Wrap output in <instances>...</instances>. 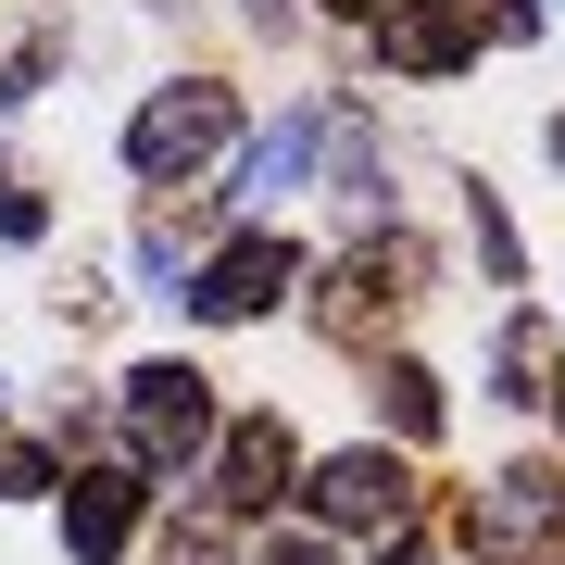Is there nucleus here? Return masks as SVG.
<instances>
[{
	"label": "nucleus",
	"mask_w": 565,
	"mask_h": 565,
	"mask_svg": "<svg viewBox=\"0 0 565 565\" xmlns=\"http://www.w3.org/2000/svg\"><path fill=\"white\" fill-rule=\"evenodd\" d=\"M403 503H415V490H403L390 452H327L315 465V515L327 527H403Z\"/></svg>",
	"instance_id": "39448f33"
},
{
	"label": "nucleus",
	"mask_w": 565,
	"mask_h": 565,
	"mask_svg": "<svg viewBox=\"0 0 565 565\" xmlns=\"http://www.w3.org/2000/svg\"><path fill=\"white\" fill-rule=\"evenodd\" d=\"M289 465H302V452H289V427H277V415L226 427V503H277V490H289Z\"/></svg>",
	"instance_id": "6e6552de"
},
{
	"label": "nucleus",
	"mask_w": 565,
	"mask_h": 565,
	"mask_svg": "<svg viewBox=\"0 0 565 565\" xmlns=\"http://www.w3.org/2000/svg\"><path fill=\"white\" fill-rule=\"evenodd\" d=\"M465 541L490 565H565V478H541V465L490 478L478 503H465Z\"/></svg>",
	"instance_id": "f03ea898"
},
{
	"label": "nucleus",
	"mask_w": 565,
	"mask_h": 565,
	"mask_svg": "<svg viewBox=\"0 0 565 565\" xmlns=\"http://www.w3.org/2000/svg\"><path fill=\"white\" fill-rule=\"evenodd\" d=\"M126 440H139V465L214 452V377L202 364H139V377H126Z\"/></svg>",
	"instance_id": "7ed1b4c3"
},
{
	"label": "nucleus",
	"mask_w": 565,
	"mask_h": 565,
	"mask_svg": "<svg viewBox=\"0 0 565 565\" xmlns=\"http://www.w3.org/2000/svg\"><path fill=\"white\" fill-rule=\"evenodd\" d=\"M289 277H302V252H289V239H226L189 302H202L214 327H239V315H264V302H289Z\"/></svg>",
	"instance_id": "20e7f679"
},
{
	"label": "nucleus",
	"mask_w": 565,
	"mask_h": 565,
	"mask_svg": "<svg viewBox=\"0 0 565 565\" xmlns=\"http://www.w3.org/2000/svg\"><path fill=\"white\" fill-rule=\"evenodd\" d=\"M151 565H226V527H214V515H189V527H177V541H163Z\"/></svg>",
	"instance_id": "f8f14e48"
},
{
	"label": "nucleus",
	"mask_w": 565,
	"mask_h": 565,
	"mask_svg": "<svg viewBox=\"0 0 565 565\" xmlns=\"http://www.w3.org/2000/svg\"><path fill=\"white\" fill-rule=\"evenodd\" d=\"M126 527H139V478H76V490H63V541H76V565H114Z\"/></svg>",
	"instance_id": "0eeeda50"
},
{
	"label": "nucleus",
	"mask_w": 565,
	"mask_h": 565,
	"mask_svg": "<svg viewBox=\"0 0 565 565\" xmlns=\"http://www.w3.org/2000/svg\"><path fill=\"white\" fill-rule=\"evenodd\" d=\"M315 151H327V114H289L277 139L252 151V177H239V202H289V189L315 177Z\"/></svg>",
	"instance_id": "1a4fd4ad"
},
{
	"label": "nucleus",
	"mask_w": 565,
	"mask_h": 565,
	"mask_svg": "<svg viewBox=\"0 0 565 565\" xmlns=\"http://www.w3.org/2000/svg\"><path fill=\"white\" fill-rule=\"evenodd\" d=\"M226 139H239V102H226L214 76H177V88H151V102H139L126 163H139V177H189V163H214Z\"/></svg>",
	"instance_id": "f257e3e1"
},
{
	"label": "nucleus",
	"mask_w": 565,
	"mask_h": 565,
	"mask_svg": "<svg viewBox=\"0 0 565 565\" xmlns=\"http://www.w3.org/2000/svg\"><path fill=\"white\" fill-rule=\"evenodd\" d=\"M541 377H553V340H541V327H515V340H503V390H515V403H541Z\"/></svg>",
	"instance_id": "9b49d317"
},
{
	"label": "nucleus",
	"mask_w": 565,
	"mask_h": 565,
	"mask_svg": "<svg viewBox=\"0 0 565 565\" xmlns=\"http://www.w3.org/2000/svg\"><path fill=\"white\" fill-rule=\"evenodd\" d=\"M377 51L415 63V76H440V63L478 51V13H465V0H377Z\"/></svg>",
	"instance_id": "423d86ee"
},
{
	"label": "nucleus",
	"mask_w": 565,
	"mask_h": 565,
	"mask_svg": "<svg viewBox=\"0 0 565 565\" xmlns=\"http://www.w3.org/2000/svg\"><path fill=\"white\" fill-rule=\"evenodd\" d=\"M264 565H327V553H315V541H277V553H264Z\"/></svg>",
	"instance_id": "ddd939ff"
},
{
	"label": "nucleus",
	"mask_w": 565,
	"mask_h": 565,
	"mask_svg": "<svg viewBox=\"0 0 565 565\" xmlns=\"http://www.w3.org/2000/svg\"><path fill=\"white\" fill-rule=\"evenodd\" d=\"M390 427H403V440H427V427H440V377H427V364H390Z\"/></svg>",
	"instance_id": "9d476101"
}]
</instances>
